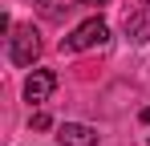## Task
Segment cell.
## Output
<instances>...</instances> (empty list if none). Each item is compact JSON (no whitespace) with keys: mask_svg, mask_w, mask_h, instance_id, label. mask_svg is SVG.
<instances>
[{"mask_svg":"<svg viewBox=\"0 0 150 146\" xmlns=\"http://www.w3.org/2000/svg\"><path fill=\"white\" fill-rule=\"evenodd\" d=\"M110 41V24L101 21V16H89V21H81L69 33V37H61V53H81V49H101Z\"/></svg>","mask_w":150,"mask_h":146,"instance_id":"6da1fadb","label":"cell"},{"mask_svg":"<svg viewBox=\"0 0 150 146\" xmlns=\"http://www.w3.org/2000/svg\"><path fill=\"white\" fill-rule=\"evenodd\" d=\"M37 57H41V33H37L33 24L12 28V37H8V61L21 65V69H28Z\"/></svg>","mask_w":150,"mask_h":146,"instance_id":"7a4b0ae2","label":"cell"},{"mask_svg":"<svg viewBox=\"0 0 150 146\" xmlns=\"http://www.w3.org/2000/svg\"><path fill=\"white\" fill-rule=\"evenodd\" d=\"M57 89V73L53 69H33L25 81V101L28 106H41V101H49V94Z\"/></svg>","mask_w":150,"mask_h":146,"instance_id":"3957f363","label":"cell"},{"mask_svg":"<svg viewBox=\"0 0 150 146\" xmlns=\"http://www.w3.org/2000/svg\"><path fill=\"white\" fill-rule=\"evenodd\" d=\"M122 33L134 41V45H146V41H150V0H142L138 8H130V12H126Z\"/></svg>","mask_w":150,"mask_h":146,"instance_id":"277c9868","label":"cell"},{"mask_svg":"<svg viewBox=\"0 0 150 146\" xmlns=\"http://www.w3.org/2000/svg\"><path fill=\"white\" fill-rule=\"evenodd\" d=\"M57 142L61 146H98V130L85 122H61L57 126Z\"/></svg>","mask_w":150,"mask_h":146,"instance_id":"5b68a950","label":"cell"},{"mask_svg":"<svg viewBox=\"0 0 150 146\" xmlns=\"http://www.w3.org/2000/svg\"><path fill=\"white\" fill-rule=\"evenodd\" d=\"M49 126H53L49 114H33V130H49Z\"/></svg>","mask_w":150,"mask_h":146,"instance_id":"8992f818","label":"cell"},{"mask_svg":"<svg viewBox=\"0 0 150 146\" xmlns=\"http://www.w3.org/2000/svg\"><path fill=\"white\" fill-rule=\"evenodd\" d=\"M73 4H85V8H101V4H110V0H73Z\"/></svg>","mask_w":150,"mask_h":146,"instance_id":"52a82bcc","label":"cell"},{"mask_svg":"<svg viewBox=\"0 0 150 146\" xmlns=\"http://www.w3.org/2000/svg\"><path fill=\"white\" fill-rule=\"evenodd\" d=\"M142 122H146V126H150V106H146V110H142Z\"/></svg>","mask_w":150,"mask_h":146,"instance_id":"ba28073f","label":"cell"}]
</instances>
